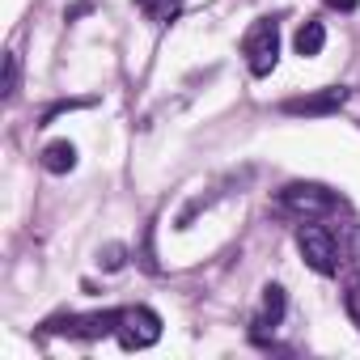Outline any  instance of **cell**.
<instances>
[{
  "label": "cell",
  "mask_w": 360,
  "mask_h": 360,
  "mask_svg": "<svg viewBox=\"0 0 360 360\" xmlns=\"http://www.w3.org/2000/svg\"><path fill=\"white\" fill-rule=\"evenodd\" d=\"M123 263H127V246H123V242H110V246L98 250V267H102V271H119Z\"/></svg>",
  "instance_id": "30bf717a"
},
{
  "label": "cell",
  "mask_w": 360,
  "mask_h": 360,
  "mask_svg": "<svg viewBox=\"0 0 360 360\" xmlns=\"http://www.w3.org/2000/svg\"><path fill=\"white\" fill-rule=\"evenodd\" d=\"M347 98H352V89H343V85H326V89H318V94L284 98V102H280V110H284V115H301V119H322V115L343 110V106H347Z\"/></svg>",
  "instance_id": "8992f818"
},
{
  "label": "cell",
  "mask_w": 360,
  "mask_h": 360,
  "mask_svg": "<svg viewBox=\"0 0 360 360\" xmlns=\"http://www.w3.org/2000/svg\"><path fill=\"white\" fill-rule=\"evenodd\" d=\"M343 309H347V318L360 326V271L347 276V284H343Z\"/></svg>",
  "instance_id": "8fae6325"
},
{
  "label": "cell",
  "mask_w": 360,
  "mask_h": 360,
  "mask_svg": "<svg viewBox=\"0 0 360 360\" xmlns=\"http://www.w3.org/2000/svg\"><path fill=\"white\" fill-rule=\"evenodd\" d=\"M284 309H288L284 288H280V284H267V288H263V309H259V318H255V335L276 330V326L284 322Z\"/></svg>",
  "instance_id": "52a82bcc"
},
{
  "label": "cell",
  "mask_w": 360,
  "mask_h": 360,
  "mask_svg": "<svg viewBox=\"0 0 360 360\" xmlns=\"http://www.w3.org/2000/svg\"><path fill=\"white\" fill-rule=\"evenodd\" d=\"M18 51H5V89H0V94H5V102H13L18 98Z\"/></svg>",
  "instance_id": "7c38bea8"
},
{
  "label": "cell",
  "mask_w": 360,
  "mask_h": 360,
  "mask_svg": "<svg viewBox=\"0 0 360 360\" xmlns=\"http://www.w3.org/2000/svg\"><path fill=\"white\" fill-rule=\"evenodd\" d=\"M297 250H301V259H305L309 271H318V276H335L339 271V246H335V233L326 225L305 221L297 229Z\"/></svg>",
  "instance_id": "277c9868"
},
{
  "label": "cell",
  "mask_w": 360,
  "mask_h": 360,
  "mask_svg": "<svg viewBox=\"0 0 360 360\" xmlns=\"http://www.w3.org/2000/svg\"><path fill=\"white\" fill-rule=\"evenodd\" d=\"M43 169L47 174H72L77 169V144L72 140H51L43 148Z\"/></svg>",
  "instance_id": "ba28073f"
},
{
  "label": "cell",
  "mask_w": 360,
  "mask_h": 360,
  "mask_svg": "<svg viewBox=\"0 0 360 360\" xmlns=\"http://www.w3.org/2000/svg\"><path fill=\"white\" fill-rule=\"evenodd\" d=\"M292 47H297V56H318L322 47H326V26L322 22H301V30H297V39H292Z\"/></svg>",
  "instance_id": "9c48e42d"
},
{
  "label": "cell",
  "mask_w": 360,
  "mask_h": 360,
  "mask_svg": "<svg viewBox=\"0 0 360 360\" xmlns=\"http://www.w3.org/2000/svg\"><path fill=\"white\" fill-rule=\"evenodd\" d=\"M242 56H246V68L255 77H271V68L280 64V22L259 18L242 39Z\"/></svg>",
  "instance_id": "7a4b0ae2"
},
{
  "label": "cell",
  "mask_w": 360,
  "mask_h": 360,
  "mask_svg": "<svg viewBox=\"0 0 360 360\" xmlns=\"http://www.w3.org/2000/svg\"><path fill=\"white\" fill-rule=\"evenodd\" d=\"M347 255H352V263H356V271H360V225L347 229Z\"/></svg>",
  "instance_id": "4fadbf2b"
},
{
  "label": "cell",
  "mask_w": 360,
  "mask_h": 360,
  "mask_svg": "<svg viewBox=\"0 0 360 360\" xmlns=\"http://www.w3.org/2000/svg\"><path fill=\"white\" fill-rule=\"evenodd\" d=\"M119 322H123V309H98V314L47 318L43 330L47 335H68V339H106V335H119Z\"/></svg>",
  "instance_id": "3957f363"
},
{
  "label": "cell",
  "mask_w": 360,
  "mask_h": 360,
  "mask_svg": "<svg viewBox=\"0 0 360 360\" xmlns=\"http://www.w3.org/2000/svg\"><path fill=\"white\" fill-rule=\"evenodd\" d=\"M326 9H339V13H356L360 0H326Z\"/></svg>",
  "instance_id": "5bb4252c"
},
{
  "label": "cell",
  "mask_w": 360,
  "mask_h": 360,
  "mask_svg": "<svg viewBox=\"0 0 360 360\" xmlns=\"http://www.w3.org/2000/svg\"><path fill=\"white\" fill-rule=\"evenodd\" d=\"M271 208H276L280 217L322 221V217H335V212L343 208V200H339V191H330V187H322V183H288V187L276 191Z\"/></svg>",
  "instance_id": "6da1fadb"
},
{
  "label": "cell",
  "mask_w": 360,
  "mask_h": 360,
  "mask_svg": "<svg viewBox=\"0 0 360 360\" xmlns=\"http://www.w3.org/2000/svg\"><path fill=\"white\" fill-rule=\"evenodd\" d=\"M161 339V314L148 309V305H127L123 309V322H119V343L127 352H144Z\"/></svg>",
  "instance_id": "5b68a950"
}]
</instances>
